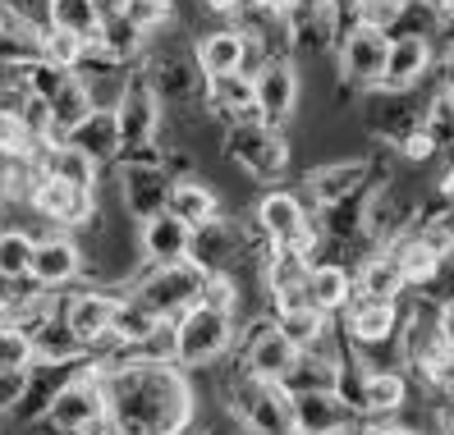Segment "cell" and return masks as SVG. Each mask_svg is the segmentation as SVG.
<instances>
[{
  "label": "cell",
  "mask_w": 454,
  "mask_h": 435,
  "mask_svg": "<svg viewBox=\"0 0 454 435\" xmlns=\"http://www.w3.org/2000/svg\"><path fill=\"white\" fill-rule=\"evenodd\" d=\"M28 280L37 289H51V293H65V289H74L78 280H83V243H78V234L46 225L37 234V252H33Z\"/></svg>",
  "instance_id": "7c38bea8"
},
{
  "label": "cell",
  "mask_w": 454,
  "mask_h": 435,
  "mask_svg": "<svg viewBox=\"0 0 454 435\" xmlns=\"http://www.w3.org/2000/svg\"><path fill=\"white\" fill-rule=\"evenodd\" d=\"M436 10H441V14H445V19L454 23V0H441V5H436Z\"/></svg>",
  "instance_id": "7dc6e473"
},
{
  "label": "cell",
  "mask_w": 454,
  "mask_h": 435,
  "mask_svg": "<svg viewBox=\"0 0 454 435\" xmlns=\"http://www.w3.org/2000/svg\"><path fill=\"white\" fill-rule=\"evenodd\" d=\"M166 211L179 215L189 229H198V225H207V221H216V215H225V202H221V193H216V183L202 179V175L193 170V175H179V179L170 183Z\"/></svg>",
  "instance_id": "d6986e66"
},
{
  "label": "cell",
  "mask_w": 454,
  "mask_h": 435,
  "mask_svg": "<svg viewBox=\"0 0 454 435\" xmlns=\"http://www.w3.org/2000/svg\"><path fill=\"white\" fill-rule=\"evenodd\" d=\"M33 344H37V362H46V367H78V362L92 353V348L65 325L60 312L46 316L42 325H33Z\"/></svg>",
  "instance_id": "484cf974"
},
{
  "label": "cell",
  "mask_w": 454,
  "mask_h": 435,
  "mask_svg": "<svg viewBox=\"0 0 454 435\" xmlns=\"http://www.w3.org/2000/svg\"><path fill=\"white\" fill-rule=\"evenodd\" d=\"M354 298H358V280H354L349 261H326V257L312 261V270H308V303H317L331 316H344Z\"/></svg>",
  "instance_id": "ffe728a7"
},
{
  "label": "cell",
  "mask_w": 454,
  "mask_h": 435,
  "mask_svg": "<svg viewBox=\"0 0 454 435\" xmlns=\"http://www.w3.org/2000/svg\"><path fill=\"white\" fill-rule=\"evenodd\" d=\"M143 50H147V33L143 28H133L124 14L101 19V33L92 37V56L111 60V65H129V60H138Z\"/></svg>",
  "instance_id": "4316f807"
},
{
  "label": "cell",
  "mask_w": 454,
  "mask_h": 435,
  "mask_svg": "<svg viewBox=\"0 0 454 435\" xmlns=\"http://www.w3.org/2000/svg\"><path fill=\"white\" fill-rule=\"evenodd\" d=\"M37 252V234L23 225H0V280H28Z\"/></svg>",
  "instance_id": "4dcf8cb0"
},
{
  "label": "cell",
  "mask_w": 454,
  "mask_h": 435,
  "mask_svg": "<svg viewBox=\"0 0 454 435\" xmlns=\"http://www.w3.org/2000/svg\"><path fill=\"white\" fill-rule=\"evenodd\" d=\"M42 56L65 65V69H83L92 60V42L78 37V33H65V28H46L42 33Z\"/></svg>",
  "instance_id": "836d02e7"
},
{
  "label": "cell",
  "mask_w": 454,
  "mask_h": 435,
  "mask_svg": "<svg viewBox=\"0 0 454 435\" xmlns=\"http://www.w3.org/2000/svg\"><path fill=\"white\" fill-rule=\"evenodd\" d=\"M115 115H120V138H124V156L129 151H152L166 133V97L156 92V83L147 74H129L120 101H115Z\"/></svg>",
  "instance_id": "8992f818"
},
{
  "label": "cell",
  "mask_w": 454,
  "mask_h": 435,
  "mask_svg": "<svg viewBox=\"0 0 454 435\" xmlns=\"http://www.w3.org/2000/svg\"><path fill=\"white\" fill-rule=\"evenodd\" d=\"M143 74L166 97V105H189V101L202 105V97H207V74H202L198 56H189V50H156Z\"/></svg>",
  "instance_id": "5bb4252c"
},
{
  "label": "cell",
  "mask_w": 454,
  "mask_h": 435,
  "mask_svg": "<svg viewBox=\"0 0 454 435\" xmlns=\"http://www.w3.org/2000/svg\"><path fill=\"white\" fill-rule=\"evenodd\" d=\"M432 69V37L427 33H395L390 37V60L381 88L390 92H413V83Z\"/></svg>",
  "instance_id": "44dd1931"
},
{
  "label": "cell",
  "mask_w": 454,
  "mask_h": 435,
  "mask_svg": "<svg viewBox=\"0 0 454 435\" xmlns=\"http://www.w3.org/2000/svg\"><path fill=\"white\" fill-rule=\"evenodd\" d=\"M395 147H399V156H404V160L422 166V160H432V151H436V133H432V124H418V128H409Z\"/></svg>",
  "instance_id": "f35d334b"
},
{
  "label": "cell",
  "mask_w": 454,
  "mask_h": 435,
  "mask_svg": "<svg viewBox=\"0 0 454 435\" xmlns=\"http://www.w3.org/2000/svg\"><path fill=\"white\" fill-rule=\"evenodd\" d=\"M372 160L367 156H349V160H331V166H317L312 175H308V202H312V211L317 206H335V202H344V198H354V193H363V188L372 183Z\"/></svg>",
  "instance_id": "2e32d148"
},
{
  "label": "cell",
  "mask_w": 454,
  "mask_h": 435,
  "mask_svg": "<svg viewBox=\"0 0 454 435\" xmlns=\"http://www.w3.org/2000/svg\"><path fill=\"white\" fill-rule=\"evenodd\" d=\"M23 390H28V371H0V426L14 422Z\"/></svg>",
  "instance_id": "74e56055"
},
{
  "label": "cell",
  "mask_w": 454,
  "mask_h": 435,
  "mask_svg": "<svg viewBox=\"0 0 454 435\" xmlns=\"http://www.w3.org/2000/svg\"><path fill=\"white\" fill-rule=\"evenodd\" d=\"M69 78H74V69H65V65H56V60H46V56H37L28 69H23V83H28V92L42 97V101H56Z\"/></svg>",
  "instance_id": "e575fe53"
},
{
  "label": "cell",
  "mask_w": 454,
  "mask_h": 435,
  "mask_svg": "<svg viewBox=\"0 0 454 435\" xmlns=\"http://www.w3.org/2000/svg\"><path fill=\"white\" fill-rule=\"evenodd\" d=\"M344 394L358 403V413L367 422H381V417H399L404 413V403L413 394L404 367H349L344 376Z\"/></svg>",
  "instance_id": "ba28073f"
},
{
  "label": "cell",
  "mask_w": 454,
  "mask_h": 435,
  "mask_svg": "<svg viewBox=\"0 0 454 435\" xmlns=\"http://www.w3.org/2000/svg\"><path fill=\"white\" fill-rule=\"evenodd\" d=\"M221 147H225V156L234 160V166L257 183H280L289 175L285 128H271L262 120H234V124H225Z\"/></svg>",
  "instance_id": "277c9868"
},
{
  "label": "cell",
  "mask_w": 454,
  "mask_h": 435,
  "mask_svg": "<svg viewBox=\"0 0 454 435\" xmlns=\"http://www.w3.org/2000/svg\"><path fill=\"white\" fill-rule=\"evenodd\" d=\"M299 97H303V78L299 65L289 56H262V65L253 69V111L262 124L285 128L299 111Z\"/></svg>",
  "instance_id": "52a82bcc"
},
{
  "label": "cell",
  "mask_w": 454,
  "mask_h": 435,
  "mask_svg": "<svg viewBox=\"0 0 454 435\" xmlns=\"http://www.w3.org/2000/svg\"><path fill=\"white\" fill-rule=\"evenodd\" d=\"M46 170L74 183V188H88V193H97L101 188V166L88 156V151H78L74 143H56V147H46Z\"/></svg>",
  "instance_id": "f546056e"
},
{
  "label": "cell",
  "mask_w": 454,
  "mask_h": 435,
  "mask_svg": "<svg viewBox=\"0 0 454 435\" xmlns=\"http://www.w3.org/2000/svg\"><path fill=\"white\" fill-rule=\"evenodd\" d=\"M436 321H441V335H445V344L454 348V298L436 303Z\"/></svg>",
  "instance_id": "b9f144b4"
},
{
  "label": "cell",
  "mask_w": 454,
  "mask_h": 435,
  "mask_svg": "<svg viewBox=\"0 0 454 435\" xmlns=\"http://www.w3.org/2000/svg\"><path fill=\"white\" fill-rule=\"evenodd\" d=\"M124 19L152 37V33H161V28H170V23H175V5H170V0H129Z\"/></svg>",
  "instance_id": "d590c367"
},
{
  "label": "cell",
  "mask_w": 454,
  "mask_h": 435,
  "mask_svg": "<svg viewBox=\"0 0 454 435\" xmlns=\"http://www.w3.org/2000/svg\"><path fill=\"white\" fill-rule=\"evenodd\" d=\"M202 5H207L211 14H221V19H234V10L244 5V0H202Z\"/></svg>",
  "instance_id": "ee69618b"
},
{
  "label": "cell",
  "mask_w": 454,
  "mask_h": 435,
  "mask_svg": "<svg viewBox=\"0 0 454 435\" xmlns=\"http://www.w3.org/2000/svg\"><path fill=\"white\" fill-rule=\"evenodd\" d=\"M92 111H97V97H92V88H88V78L74 69V78L60 88V97L51 101V120H56V143H65L69 133L83 124Z\"/></svg>",
  "instance_id": "83f0119b"
},
{
  "label": "cell",
  "mask_w": 454,
  "mask_h": 435,
  "mask_svg": "<svg viewBox=\"0 0 454 435\" xmlns=\"http://www.w3.org/2000/svg\"><path fill=\"white\" fill-rule=\"evenodd\" d=\"M175 325V362L179 367H216L225 358H234V348H239V316L230 312H216V307H189L184 316L170 321Z\"/></svg>",
  "instance_id": "3957f363"
},
{
  "label": "cell",
  "mask_w": 454,
  "mask_h": 435,
  "mask_svg": "<svg viewBox=\"0 0 454 435\" xmlns=\"http://www.w3.org/2000/svg\"><path fill=\"white\" fill-rule=\"evenodd\" d=\"M124 5H129V0H97V10H101L106 19H111V14H124Z\"/></svg>",
  "instance_id": "f6af8a7d"
},
{
  "label": "cell",
  "mask_w": 454,
  "mask_h": 435,
  "mask_svg": "<svg viewBox=\"0 0 454 435\" xmlns=\"http://www.w3.org/2000/svg\"><path fill=\"white\" fill-rule=\"evenodd\" d=\"M51 5H56V0H0V19L23 23V28H33V33H46L51 28Z\"/></svg>",
  "instance_id": "8d00e7d4"
},
{
  "label": "cell",
  "mask_w": 454,
  "mask_h": 435,
  "mask_svg": "<svg viewBox=\"0 0 454 435\" xmlns=\"http://www.w3.org/2000/svg\"><path fill=\"white\" fill-rule=\"evenodd\" d=\"M354 280H358V298H399V293L409 289L404 261H399V252L390 248V243L367 248V257L354 270Z\"/></svg>",
  "instance_id": "603a6c76"
},
{
  "label": "cell",
  "mask_w": 454,
  "mask_h": 435,
  "mask_svg": "<svg viewBox=\"0 0 454 435\" xmlns=\"http://www.w3.org/2000/svg\"><path fill=\"white\" fill-rule=\"evenodd\" d=\"M390 37L386 28H372V23H354L349 33L340 37V78L349 88L377 92L386 78V60H390Z\"/></svg>",
  "instance_id": "30bf717a"
},
{
  "label": "cell",
  "mask_w": 454,
  "mask_h": 435,
  "mask_svg": "<svg viewBox=\"0 0 454 435\" xmlns=\"http://www.w3.org/2000/svg\"><path fill=\"white\" fill-rule=\"evenodd\" d=\"M404 312H399V298H354L349 312H344V339L349 344H386L399 335Z\"/></svg>",
  "instance_id": "ac0fdd59"
},
{
  "label": "cell",
  "mask_w": 454,
  "mask_h": 435,
  "mask_svg": "<svg viewBox=\"0 0 454 435\" xmlns=\"http://www.w3.org/2000/svg\"><path fill=\"white\" fill-rule=\"evenodd\" d=\"M441 198H445V202H454V166L441 175Z\"/></svg>",
  "instance_id": "bcb514c9"
},
{
  "label": "cell",
  "mask_w": 454,
  "mask_h": 435,
  "mask_svg": "<svg viewBox=\"0 0 454 435\" xmlns=\"http://www.w3.org/2000/svg\"><path fill=\"white\" fill-rule=\"evenodd\" d=\"M202 408L193 371L175 358H106V417L120 435H189Z\"/></svg>",
  "instance_id": "6da1fadb"
},
{
  "label": "cell",
  "mask_w": 454,
  "mask_h": 435,
  "mask_svg": "<svg viewBox=\"0 0 454 435\" xmlns=\"http://www.w3.org/2000/svg\"><path fill=\"white\" fill-rule=\"evenodd\" d=\"M65 143H74L78 151H88L97 166H115V160L124 156V138H120V115L111 111V105H97V111L78 124Z\"/></svg>",
  "instance_id": "cb8c5ba5"
},
{
  "label": "cell",
  "mask_w": 454,
  "mask_h": 435,
  "mask_svg": "<svg viewBox=\"0 0 454 435\" xmlns=\"http://www.w3.org/2000/svg\"><path fill=\"white\" fill-rule=\"evenodd\" d=\"M253 225L262 229L266 243H294L312 225V202L299 198L294 188H266L253 202Z\"/></svg>",
  "instance_id": "9a60e30c"
},
{
  "label": "cell",
  "mask_w": 454,
  "mask_h": 435,
  "mask_svg": "<svg viewBox=\"0 0 454 435\" xmlns=\"http://www.w3.org/2000/svg\"><path fill=\"white\" fill-rule=\"evenodd\" d=\"M436 390H441V394H454V348H450V358H445V367H441V376H436Z\"/></svg>",
  "instance_id": "7bdbcfd3"
},
{
  "label": "cell",
  "mask_w": 454,
  "mask_h": 435,
  "mask_svg": "<svg viewBox=\"0 0 454 435\" xmlns=\"http://www.w3.org/2000/svg\"><path fill=\"white\" fill-rule=\"evenodd\" d=\"M432 422H436V435H454V394H441V403L432 408Z\"/></svg>",
  "instance_id": "60d3db41"
},
{
  "label": "cell",
  "mask_w": 454,
  "mask_h": 435,
  "mask_svg": "<svg viewBox=\"0 0 454 435\" xmlns=\"http://www.w3.org/2000/svg\"><path fill=\"white\" fill-rule=\"evenodd\" d=\"M276 321H280V330L294 339V344H299L303 353L308 348H322L335 330H331V312H322V307H317V303H299V307H285V312H276Z\"/></svg>",
  "instance_id": "f1b7e54d"
},
{
  "label": "cell",
  "mask_w": 454,
  "mask_h": 435,
  "mask_svg": "<svg viewBox=\"0 0 454 435\" xmlns=\"http://www.w3.org/2000/svg\"><path fill=\"white\" fill-rule=\"evenodd\" d=\"M202 284H207V270L193 257L166 261V266L143 261L138 270H133V280L124 284V293L138 298V303H147L161 321H175V316H184L189 307L202 303Z\"/></svg>",
  "instance_id": "7a4b0ae2"
},
{
  "label": "cell",
  "mask_w": 454,
  "mask_h": 435,
  "mask_svg": "<svg viewBox=\"0 0 454 435\" xmlns=\"http://www.w3.org/2000/svg\"><path fill=\"white\" fill-rule=\"evenodd\" d=\"M170 183L175 175L161 166V156H147V151H129L115 160V188H120V206L133 225L152 221V215L166 211L170 198Z\"/></svg>",
  "instance_id": "5b68a950"
},
{
  "label": "cell",
  "mask_w": 454,
  "mask_h": 435,
  "mask_svg": "<svg viewBox=\"0 0 454 435\" xmlns=\"http://www.w3.org/2000/svg\"><path fill=\"white\" fill-rule=\"evenodd\" d=\"M207 115H216L221 124H234V120H257L253 111V74L239 69V74H221V78H207Z\"/></svg>",
  "instance_id": "d4e9b609"
},
{
  "label": "cell",
  "mask_w": 454,
  "mask_h": 435,
  "mask_svg": "<svg viewBox=\"0 0 454 435\" xmlns=\"http://www.w3.org/2000/svg\"><path fill=\"white\" fill-rule=\"evenodd\" d=\"M120 307H124V289H115V284H78V289L60 293V316L88 348L101 335L115 330Z\"/></svg>",
  "instance_id": "9c48e42d"
},
{
  "label": "cell",
  "mask_w": 454,
  "mask_h": 435,
  "mask_svg": "<svg viewBox=\"0 0 454 435\" xmlns=\"http://www.w3.org/2000/svg\"><path fill=\"white\" fill-rule=\"evenodd\" d=\"M432 5H441V0H432Z\"/></svg>",
  "instance_id": "681fc988"
},
{
  "label": "cell",
  "mask_w": 454,
  "mask_h": 435,
  "mask_svg": "<svg viewBox=\"0 0 454 435\" xmlns=\"http://www.w3.org/2000/svg\"><path fill=\"white\" fill-rule=\"evenodd\" d=\"M193 248V229L179 221V215L161 211V215H152V221L138 225V252L143 261L152 266H166V261H184Z\"/></svg>",
  "instance_id": "7402d4cb"
},
{
  "label": "cell",
  "mask_w": 454,
  "mask_h": 435,
  "mask_svg": "<svg viewBox=\"0 0 454 435\" xmlns=\"http://www.w3.org/2000/svg\"><path fill=\"white\" fill-rule=\"evenodd\" d=\"M358 435H422V431H413V426H404V422H395V417H381V422H363Z\"/></svg>",
  "instance_id": "ab89813d"
},
{
  "label": "cell",
  "mask_w": 454,
  "mask_h": 435,
  "mask_svg": "<svg viewBox=\"0 0 454 435\" xmlns=\"http://www.w3.org/2000/svg\"><path fill=\"white\" fill-rule=\"evenodd\" d=\"M193 56H198V65H202L207 78L239 74V69L253 74V37L239 28V23H230V28H211V33L198 37Z\"/></svg>",
  "instance_id": "e0dca14e"
},
{
  "label": "cell",
  "mask_w": 454,
  "mask_h": 435,
  "mask_svg": "<svg viewBox=\"0 0 454 435\" xmlns=\"http://www.w3.org/2000/svg\"><path fill=\"white\" fill-rule=\"evenodd\" d=\"M101 10H97V0H56L51 5V28H65V33H78V37H97L101 33Z\"/></svg>",
  "instance_id": "1f68e13d"
},
{
  "label": "cell",
  "mask_w": 454,
  "mask_h": 435,
  "mask_svg": "<svg viewBox=\"0 0 454 435\" xmlns=\"http://www.w3.org/2000/svg\"><path fill=\"white\" fill-rule=\"evenodd\" d=\"M28 211L37 215L42 225H51V229L78 234V229L92 221L97 193H88V188H74V183H65V179H56V175L46 170V175L37 179V188H33V198H28Z\"/></svg>",
  "instance_id": "4fadbf2b"
},
{
  "label": "cell",
  "mask_w": 454,
  "mask_h": 435,
  "mask_svg": "<svg viewBox=\"0 0 454 435\" xmlns=\"http://www.w3.org/2000/svg\"><path fill=\"white\" fill-rule=\"evenodd\" d=\"M358 403L344 390H303L294 394V435H358L363 431Z\"/></svg>",
  "instance_id": "8fae6325"
},
{
  "label": "cell",
  "mask_w": 454,
  "mask_h": 435,
  "mask_svg": "<svg viewBox=\"0 0 454 435\" xmlns=\"http://www.w3.org/2000/svg\"><path fill=\"white\" fill-rule=\"evenodd\" d=\"M37 362L33 330L19 321H0V371H28Z\"/></svg>",
  "instance_id": "d6a6232c"
},
{
  "label": "cell",
  "mask_w": 454,
  "mask_h": 435,
  "mask_svg": "<svg viewBox=\"0 0 454 435\" xmlns=\"http://www.w3.org/2000/svg\"><path fill=\"white\" fill-rule=\"evenodd\" d=\"M445 111H450V120H454V83H450V92H445Z\"/></svg>",
  "instance_id": "c3c4849f"
}]
</instances>
